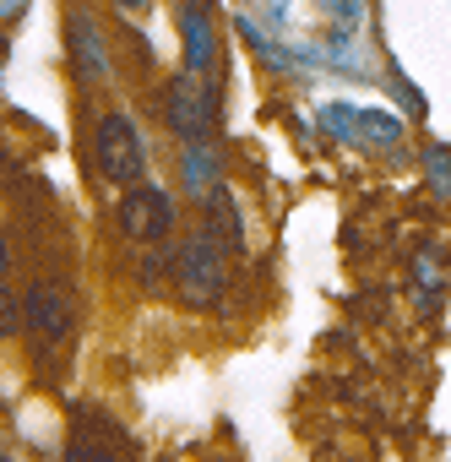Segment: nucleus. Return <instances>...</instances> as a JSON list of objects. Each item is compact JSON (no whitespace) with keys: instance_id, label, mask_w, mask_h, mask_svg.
I'll return each instance as SVG.
<instances>
[{"instance_id":"obj_6","label":"nucleus","mask_w":451,"mask_h":462,"mask_svg":"<svg viewBox=\"0 0 451 462\" xmlns=\"http://www.w3.org/2000/svg\"><path fill=\"white\" fill-rule=\"evenodd\" d=\"M321 125L343 142H370V147H391L402 136V120L386 115V109H348V104H327L321 109Z\"/></svg>"},{"instance_id":"obj_8","label":"nucleus","mask_w":451,"mask_h":462,"mask_svg":"<svg viewBox=\"0 0 451 462\" xmlns=\"http://www.w3.org/2000/svg\"><path fill=\"white\" fill-rule=\"evenodd\" d=\"M66 50H71V66L82 82H104L109 77V50H104V33L87 12H71V28H66Z\"/></svg>"},{"instance_id":"obj_15","label":"nucleus","mask_w":451,"mask_h":462,"mask_svg":"<svg viewBox=\"0 0 451 462\" xmlns=\"http://www.w3.org/2000/svg\"><path fill=\"white\" fill-rule=\"evenodd\" d=\"M23 6H28V0H0V17L12 23V17H23Z\"/></svg>"},{"instance_id":"obj_7","label":"nucleus","mask_w":451,"mask_h":462,"mask_svg":"<svg viewBox=\"0 0 451 462\" xmlns=\"http://www.w3.org/2000/svg\"><path fill=\"white\" fill-rule=\"evenodd\" d=\"M174 23H179V44H185V71L212 82V60H217V33H212V17H207V0H179L174 6Z\"/></svg>"},{"instance_id":"obj_2","label":"nucleus","mask_w":451,"mask_h":462,"mask_svg":"<svg viewBox=\"0 0 451 462\" xmlns=\"http://www.w3.org/2000/svg\"><path fill=\"white\" fill-rule=\"evenodd\" d=\"M223 283H229V273H223V251L212 245V235H196L174 251V294L190 305V310H207L223 300Z\"/></svg>"},{"instance_id":"obj_4","label":"nucleus","mask_w":451,"mask_h":462,"mask_svg":"<svg viewBox=\"0 0 451 462\" xmlns=\"http://www.w3.org/2000/svg\"><path fill=\"white\" fill-rule=\"evenodd\" d=\"M23 327L39 343V354H50L55 343H66V332H71V300H66V289H55V283L23 289Z\"/></svg>"},{"instance_id":"obj_12","label":"nucleus","mask_w":451,"mask_h":462,"mask_svg":"<svg viewBox=\"0 0 451 462\" xmlns=\"http://www.w3.org/2000/svg\"><path fill=\"white\" fill-rule=\"evenodd\" d=\"M66 462H115V457H109V446H98L87 430H77L71 446H66Z\"/></svg>"},{"instance_id":"obj_14","label":"nucleus","mask_w":451,"mask_h":462,"mask_svg":"<svg viewBox=\"0 0 451 462\" xmlns=\"http://www.w3.org/2000/svg\"><path fill=\"white\" fill-rule=\"evenodd\" d=\"M0 332H6V337H12V332H23V305L12 300V289L0 294Z\"/></svg>"},{"instance_id":"obj_9","label":"nucleus","mask_w":451,"mask_h":462,"mask_svg":"<svg viewBox=\"0 0 451 462\" xmlns=\"http://www.w3.org/2000/svg\"><path fill=\"white\" fill-rule=\"evenodd\" d=\"M201 207H207V223H212V245H217V251H240V245H245V228H240L235 196L217 185V190H212Z\"/></svg>"},{"instance_id":"obj_11","label":"nucleus","mask_w":451,"mask_h":462,"mask_svg":"<svg viewBox=\"0 0 451 462\" xmlns=\"http://www.w3.org/2000/svg\"><path fill=\"white\" fill-rule=\"evenodd\" d=\"M424 169H429V185H435L440 196H451V147H446V142H429V147H424Z\"/></svg>"},{"instance_id":"obj_16","label":"nucleus","mask_w":451,"mask_h":462,"mask_svg":"<svg viewBox=\"0 0 451 462\" xmlns=\"http://www.w3.org/2000/svg\"><path fill=\"white\" fill-rule=\"evenodd\" d=\"M115 6H120V12H147L152 0H115Z\"/></svg>"},{"instance_id":"obj_5","label":"nucleus","mask_w":451,"mask_h":462,"mask_svg":"<svg viewBox=\"0 0 451 462\" xmlns=\"http://www.w3.org/2000/svg\"><path fill=\"white\" fill-rule=\"evenodd\" d=\"M120 228H125V240H142V245H152V240H169V228H174V201L158 190V185H136V190H125L120 196Z\"/></svg>"},{"instance_id":"obj_13","label":"nucleus","mask_w":451,"mask_h":462,"mask_svg":"<svg viewBox=\"0 0 451 462\" xmlns=\"http://www.w3.org/2000/svg\"><path fill=\"white\" fill-rule=\"evenodd\" d=\"M316 6L332 12L343 23V33H359V23H364V0H316Z\"/></svg>"},{"instance_id":"obj_1","label":"nucleus","mask_w":451,"mask_h":462,"mask_svg":"<svg viewBox=\"0 0 451 462\" xmlns=\"http://www.w3.org/2000/svg\"><path fill=\"white\" fill-rule=\"evenodd\" d=\"M93 158H98V174L120 190H136L142 185V169H147V142L142 131L131 125V115H104L98 120V136H93Z\"/></svg>"},{"instance_id":"obj_10","label":"nucleus","mask_w":451,"mask_h":462,"mask_svg":"<svg viewBox=\"0 0 451 462\" xmlns=\"http://www.w3.org/2000/svg\"><path fill=\"white\" fill-rule=\"evenodd\" d=\"M185 185H190V196H212L217 190V158L201 147V142H190V152H185Z\"/></svg>"},{"instance_id":"obj_3","label":"nucleus","mask_w":451,"mask_h":462,"mask_svg":"<svg viewBox=\"0 0 451 462\" xmlns=\"http://www.w3.org/2000/svg\"><path fill=\"white\" fill-rule=\"evenodd\" d=\"M163 115H169V131L185 136V142H201L212 131V115H217V88L179 71L169 88H163Z\"/></svg>"}]
</instances>
